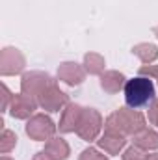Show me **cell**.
I'll return each instance as SVG.
<instances>
[{
  "label": "cell",
  "mask_w": 158,
  "mask_h": 160,
  "mask_svg": "<svg viewBox=\"0 0 158 160\" xmlns=\"http://www.w3.org/2000/svg\"><path fill=\"white\" fill-rule=\"evenodd\" d=\"M86 69L84 65H80L77 62H63L58 65V80H62L63 84L75 88L80 86L84 80H86Z\"/></svg>",
  "instance_id": "9c48e42d"
},
{
  "label": "cell",
  "mask_w": 158,
  "mask_h": 160,
  "mask_svg": "<svg viewBox=\"0 0 158 160\" xmlns=\"http://www.w3.org/2000/svg\"><path fill=\"white\" fill-rule=\"evenodd\" d=\"M153 34L156 36V39H158V26H155V28H153Z\"/></svg>",
  "instance_id": "d4e9b609"
},
{
  "label": "cell",
  "mask_w": 158,
  "mask_h": 160,
  "mask_svg": "<svg viewBox=\"0 0 158 160\" xmlns=\"http://www.w3.org/2000/svg\"><path fill=\"white\" fill-rule=\"evenodd\" d=\"M78 160H108V157L104 153H101L99 149H95V147H87L80 153Z\"/></svg>",
  "instance_id": "d6986e66"
},
{
  "label": "cell",
  "mask_w": 158,
  "mask_h": 160,
  "mask_svg": "<svg viewBox=\"0 0 158 160\" xmlns=\"http://www.w3.org/2000/svg\"><path fill=\"white\" fill-rule=\"evenodd\" d=\"M145 160H158V153H151V155H147V158Z\"/></svg>",
  "instance_id": "cb8c5ba5"
},
{
  "label": "cell",
  "mask_w": 158,
  "mask_h": 160,
  "mask_svg": "<svg viewBox=\"0 0 158 160\" xmlns=\"http://www.w3.org/2000/svg\"><path fill=\"white\" fill-rule=\"evenodd\" d=\"M69 102H71V101H69V95H67L65 91H62L56 82L50 84V86H47L39 95H37V104H39V108L47 110V112H60V110H63Z\"/></svg>",
  "instance_id": "5b68a950"
},
{
  "label": "cell",
  "mask_w": 158,
  "mask_h": 160,
  "mask_svg": "<svg viewBox=\"0 0 158 160\" xmlns=\"http://www.w3.org/2000/svg\"><path fill=\"white\" fill-rule=\"evenodd\" d=\"M24 65H26V58L19 48H15V47L2 48V52H0V75L2 77L19 75V73H22Z\"/></svg>",
  "instance_id": "8992f818"
},
{
  "label": "cell",
  "mask_w": 158,
  "mask_h": 160,
  "mask_svg": "<svg viewBox=\"0 0 158 160\" xmlns=\"http://www.w3.org/2000/svg\"><path fill=\"white\" fill-rule=\"evenodd\" d=\"M37 99L24 95V93H15L9 104V114L15 119H30L34 116V112L37 110Z\"/></svg>",
  "instance_id": "ba28073f"
},
{
  "label": "cell",
  "mask_w": 158,
  "mask_h": 160,
  "mask_svg": "<svg viewBox=\"0 0 158 160\" xmlns=\"http://www.w3.org/2000/svg\"><path fill=\"white\" fill-rule=\"evenodd\" d=\"M82 65H84L86 73H89V75H102L106 62H104V56H101L99 52H87L84 56V63Z\"/></svg>",
  "instance_id": "2e32d148"
},
{
  "label": "cell",
  "mask_w": 158,
  "mask_h": 160,
  "mask_svg": "<svg viewBox=\"0 0 158 160\" xmlns=\"http://www.w3.org/2000/svg\"><path fill=\"white\" fill-rule=\"evenodd\" d=\"M32 160H54V158H50L45 151H39V153H36V155H34V158H32Z\"/></svg>",
  "instance_id": "603a6c76"
},
{
  "label": "cell",
  "mask_w": 158,
  "mask_h": 160,
  "mask_svg": "<svg viewBox=\"0 0 158 160\" xmlns=\"http://www.w3.org/2000/svg\"><path fill=\"white\" fill-rule=\"evenodd\" d=\"M132 145L143 149L145 153H151V151H156L158 149V132L155 128H143L140 130L138 134L132 136Z\"/></svg>",
  "instance_id": "5bb4252c"
},
{
  "label": "cell",
  "mask_w": 158,
  "mask_h": 160,
  "mask_svg": "<svg viewBox=\"0 0 158 160\" xmlns=\"http://www.w3.org/2000/svg\"><path fill=\"white\" fill-rule=\"evenodd\" d=\"M140 77H147V78H158V63L156 65H153V63H149V65H141L140 67Z\"/></svg>",
  "instance_id": "ffe728a7"
},
{
  "label": "cell",
  "mask_w": 158,
  "mask_h": 160,
  "mask_svg": "<svg viewBox=\"0 0 158 160\" xmlns=\"http://www.w3.org/2000/svg\"><path fill=\"white\" fill-rule=\"evenodd\" d=\"M15 145H17V136H15V132H11L9 128H4L2 140H0V153H2V155H7Z\"/></svg>",
  "instance_id": "e0dca14e"
},
{
  "label": "cell",
  "mask_w": 158,
  "mask_h": 160,
  "mask_svg": "<svg viewBox=\"0 0 158 160\" xmlns=\"http://www.w3.org/2000/svg\"><path fill=\"white\" fill-rule=\"evenodd\" d=\"M97 145L101 151L108 153V155H119L125 145H126V136H121L117 132H110V130H104V134L97 140Z\"/></svg>",
  "instance_id": "8fae6325"
},
{
  "label": "cell",
  "mask_w": 158,
  "mask_h": 160,
  "mask_svg": "<svg viewBox=\"0 0 158 160\" xmlns=\"http://www.w3.org/2000/svg\"><path fill=\"white\" fill-rule=\"evenodd\" d=\"M102 127H104L102 116L95 108H84L78 128H77V134L84 142H95V140H99V134H101Z\"/></svg>",
  "instance_id": "3957f363"
},
{
  "label": "cell",
  "mask_w": 158,
  "mask_h": 160,
  "mask_svg": "<svg viewBox=\"0 0 158 160\" xmlns=\"http://www.w3.org/2000/svg\"><path fill=\"white\" fill-rule=\"evenodd\" d=\"M2 160H11V158H9V157H6V155H4V157H2Z\"/></svg>",
  "instance_id": "484cf974"
},
{
  "label": "cell",
  "mask_w": 158,
  "mask_h": 160,
  "mask_svg": "<svg viewBox=\"0 0 158 160\" xmlns=\"http://www.w3.org/2000/svg\"><path fill=\"white\" fill-rule=\"evenodd\" d=\"M54 82H56V80L52 78L48 73H43V71H30V73H24L22 78H21V93L37 99V95H39L41 91H43L47 86L54 84Z\"/></svg>",
  "instance_id": "52a82bcc"
},
{
  "label": "cell",
  "mask_w": 158,
  "mask_h": 160,
  "mask_svg": "<svg viewBox=\"0 0 158 160\" xmlns=\"http://www.w3.org/2000/svg\"><path fill=\"white\" fill-rule=\"evenodd\" d=\"M43 151H45L50 158H54V160H67L69 158V155H71V147H69V143H67L63 138H60V136H52L50 140H47Z\"/></svg>",
  "instance_id": "4fadbf2b"
},
{
  "label": "cell",
  "mask_w": 158,
  "mask_h": 160,
  "mask_svg": "<svg viewBox=\"0 0 158 160\" xmlns=\"http://www.w3.org/2000/svg\"><path fill=\"white\" fill-rule=\"evenodd\" d=\"M156 82H158V78H156Z\"/></svg>",
  "instance_id": "4316f807"
},
{
  "label": "cell",
  "mask_w": 158,
  "mask_h": 160,
  "mask_svg": "<svg viewBox=\"0 0 158 160\" xmlns=\"http://www.w3.org/2000/svg\"><path fill=\"white\" fill-rule=\"evenodd\" d=\"M2 93H4V95H2V99H4V101H2V112H7V110H9V104H11L13 95H11V91L7 89V86H6V84H2Z\"/></svg>",
  "instance_id": "7402d4cb"
},
{
  "label": "cell",
  "mask_w": 158,
  "mask_h": 160,
  "mask_svg": "<svg viewBox=\"0 0 158 160\" xmlns=\"http://www.w3.org/2000/svg\"><path fill=\"white\" fill-rule=\"evenodd\" d=\"M147 118H149V123L158 127V99H155L151 104H149V112H147Z\"/></svg>",
  "instance_id": "44dd1931"
},
{
  "label": "cell",
  "mask_w": 158,
  "mask_h": 160,
  "mask_svg": "<svg viewBox=\"0 0 158 160\" xmlns=\"http://www.w3.org/2000/svg\"><path fill=\"white\" fill-rule=\"evenodd\" d=\"M58 125L45 114H34L26 121V134L36 142H47L56 134Z\"/></svg>",
  "instance_id": "277c9868"
},
{
  "label": "cell",
  "mask_w": 158,
  "mask_h": 160,
  "mask_svg": "<svg viewBox=\"0 0 158 160\" xmlns=\"http://www.w3.org/2000/svg\"><path fill=\"white\" fill-rule=\"evenodd\" d=\"M82 112H84V108H82L80 104H77V102H69V104L62 110V118H60V123H58L60 132H63V134L77 132L80 118H82Z\"/></svg>",
  "instance_id": "30bf717a"
},
{
  "label": "cell",
  "mask_w": 158,
  "mask_h": 160,
  "mask_svg": "<svg viewBox=\"0 0 158 160\" xmlns=\"http://www.w3.org/2000/svg\"><path fill=\"white\" fill-rule=\"evenodd\" d=\"M145 127H147L145 116L134 108H128V106L112 112L104 121V130L117 132V134L126 136V138H132L134 134H138Z\"/></svg>",
  "instance_id": "6da1fadb"
},
{
  "label": "cell",
  "mask_w": 158,
  "mask_h": 160,
  "mask_svg": "<svg viewBox=\"0 0 158 160\" xmlns=\"http://www.w3.org/2000/svg\"><path fill=\"white\" fill-rule=\"evenodd\" d=\"M132 54L138 56L143 65H149L158 58V47L153 43H138L132 47Z\"/></svg>",
  "instance_id": "9a60e30c"
},
{
  "label": "cell",
  "mask_w": 158,
  "mask_h": 160,
  "mask_svg": "<svg viewBox=\"0 0 158 160\" xmlns=\"http://www.w3.org/2000/svg\"><path fill=\"white\" fill-rule=\"evenodd\" d=\"M99 77H101V88H102V91L108 93V95H116V93H119V91L125 88V84H126L125 75L119 73V71H114V69L104 71V73L99 75Z\"/></svg>",
  "instance_id": "7c38bea8"
},
{
  "label": "cell",
  "mask_w": 158,
  "mask_h": 160,
  "mask_svg": "<svg viewBox=\"0 0 158 160\" xmlns=\"http://www.w3.org/2000/svg\"><path fill=\"white\" fill-rule=\"evenodd\" d=\"M123 91H125L126 106L134 110L149 106L156 99V88L153 84V78H147V77H136V78L126 80Z\"/></svg>",
  "instance_id": "7a4b0ae2"
},
{
  "label": "cell",
  "mask_w": 158,
  "mask_h": 160,
  "mask_svg": "<svg viewBox=\"0 0 158 160\" xmlns=\"http://www.w3.org/2000/svg\"><path fill=\"white\" fill-rule=\"evenodd\" d=\"M121 158L123 160H145L147 158V153H145L143 149L136 147V145H130V147H126V149L123 151Z\"/></svg>",
  "instance_id": "ac0fdd59"
}]
</instances>
